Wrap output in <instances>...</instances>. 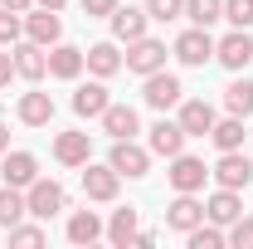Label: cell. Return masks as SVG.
<instances>
[{
    "mask_svg": "<svg viewBox=\"0 0 253 249\" xmlns=\"http://www.w3.org/2000/svg\"><path fill=\"white\" fill-rule=\"evenodd\" d=\"M25 205H30L34 220H54V215L68 210V190L59 181H49V176H39L34 186H25Z\"/></svg>",
    "mask_w": 253,
    "mask_h": 249,
    "instance_id": "1",
    "label": "cell"
},
{
    "mask_svg": "<svg viewBox=\"0 0 253 249\" xmlns=\"http://www.w3.org/2000/svg\"><path fill=\"white\" fill-rule=\"evenodd\" d=\"M107 166H112L117 176H126V181H136V176H146V171H151V147H141L136 137H122V142H112Z\"/></svg>",
    "mask_w": 253,
    "mask_h": 249,
    "instance_id": "2",
    "label": "cell"
},
{
    "mask_svg": "<svg viewBox=\"0 0 253 249\" xmlns=\"http://www.w3.org/2000/svg\"><path fill=\"white\" fill-rule=\"evenodd\" d=\"M210 176H214V186L249 190V186H253V161H249V152H244V147H239V152H219V161L210 166Z\"/></svg>",
    "mask_w": 253,
    "mask_h": 249,
    "instance_id": "3",
    "label": "cell"
},
{
    "mask_svg": "<svg viewBox=\"0 0 253 249\" xmlns=\"http://www.w3.org/2000/svg\"><path fill=\"white\" fill-rule=\"evenodd\" d=\"M122 68H131V73H156V68H166V39H151V34H141V39H131L122 54Z\"/></svg>",
    "mask_w": 253,
    "mask_h": 249,
    "instance_id": "4",
    "label": "cell"
},
{
    "mask_svg": "<svg viewBox=\"0 0 253 249\" xmlns=\"http://www.w3.org/2000/svg\"><path fill=\"white\" fill-rule=\"evenodd\" d=\"M170 54L185 63V68H205V63L214 59V39H210V30H200V25H190L175 44H170Z\"/></svg>",
    "mask_w": 253,
    "mask_h": 249,
    "instance_id": "5",
    "label": "cell"
},
{
    "mask_svg": "<svg viewBox=\"0 0 253 249\" xmlns=\"http://www.w3.org/2000/svg\"><path fill=\"white\" fill-rule=\"evenodd\" d=\"M214 59H219L229 73H244L253 63V34L249 30H229L224 39H214Z\"/></svg>",
    "mask_w": 253,
    "mask_h": 249,
    "instance_id": "6",
    "label": "cell"
},
{
    "mask_svg": "<svg viewBox=\"0 0 253 249\" xmlns=\"http://www.w3.org/2000/svg\"><path fill=\"white\" fill-rule=\"evenodd\" d=\"M166 181H170V190H190V195H200L205 190V181H210V166L200 161V156H170V171H166Z\"/></svg>",
    "mask_w": 253,
    "mask_h": 249,
    "instance_id": "7",
    "label": "cell"
},
{
    "mask_svg": "<svg viewBox=\"0 0 253 249\" xmlns=\"http://www.w3.org/2000/svg\"><path fill=\"white\" fill-rule=\"evenodd\" d=\"M141 98H146V108H156V113H166V108H180V98H185V88H180V78H175V73H166V68H156V73H146V88H141Z\"/></svg>",
    "mask_w": 253,
    "mask_h": 249,
    "instance_id": "8",
    "label": "cell"
},
{
    "mask_svg": "<svg viewBox=\"0 0 253 249\" xmlns=\"http://www.w3.org/2000/svg\"><path fill=\"white\" fill-rule=\"evenodd\" d=\"M185 127L175 123V118H166V113H161L156 123H151V137H146V147H151V156H166V161H170V156H180L185 152Z\"/></svg>",
    "mask_w": 253,
    "mask_h": 249,
    "instance_id": "9",
    "label": "cell"
},
{
    "mask_svg": "<svg viewBox=\"0 0 253 249\" xmlns=\"http://www.w3.org/2000/svg\"><path fill=\"white\" fill-rule=\"evenodd\" d=\"M10 54H15V78H25V83H39V78L49 73V49L34 44V39L10 44Z\"/></svg>",
    "mask_w": 253,
    "mask_h": 249,
    "instance_id": "10",
    "label": "cell"
},
{
    "mask_svg": "<svg viewBox=\"0 0 253 249\" xmlns=\"http://www.w3.org/2000/svg\"><path fill=\"white\" fill-rule=\"evenodd\" d=\"M117 190H122V176H117L107 161H102V166H97V161H83V195H88V200H102V205H107V200H117Z\"/></svg>",
    "mask_w": 253,
    "mask_h": 249,
    "instance_id": "11",
    "label": "cell"
},
{
    "mask_svg": "<svg viewBox=\"0 0 253 249\" xmlns=\"http://www.w3.org/2000/svg\"><path fill=\"white\" fill-rule=\"evenodd\" d=\"M25 39H34V44H44V49H54L63 39V20H59V10H25Z\"/></svg>",
    "mask_w": 253,
    "mask_h": 249,
    "instance_id": "12",
    "label": "cell"
},
{
    "mask_svg": "<svg viewBox=\"0 0 253 249\" xmlns=\"http://www.w3.org/2000/svg\"><path fill=\"white\" fill-rule=\"evenodd\" d=\"M0 181H5V186H34V181H39V156L34 152H5L0 156Z\"/></svg>",
    "mask_w": 253,
    "mask_h": 249,
    "instance_id": "13",
    "label": "cell"
},
{
    "mask_svg": "<svg viewBox=\"0 0 253 249\" xmlns=\"http://www.w3.org/2000/svg\"><path fill=\"white\" fill-rule=\"evenodd\" d=\"M107 25H112V39H117V44H131V39L146 34L151 15H146V5H141V10H136V5H117V10L107 15Z\"/></svg>",
    "mask_w": 253,
    "mask_h": 249,
    "instance_id": "14",
    "label": "cell"
},
{
    "mask_svg": "<svg viewBox=\"0 0 253 249\" xmlns=\"http://www.w3.org/2000/svg\"><path fill=\"white\" fill-rule=\"evenodd\" d=\"M205 220V200H195L190 190H175V200L166 205V230H175V235H185Z\"/></svg>",
    "mask_w": 253,
    "mask_h": 249,
    "instance_id": "15",
    "label": "cell"
},
{
    "mask_svg": "<svg viewBox=\"0 0 253 249\" xmlns=\"http://www.w3.org/2000/svg\"><path fill=\"white\" fill-rule=\"evenodd\" d=\"M214 118H219V113H214L205 98H180V113H175V123L185 127V137H210Z\"/></svg>",
    "mask_w": 253,
    "mask_h": 249,
    "instance_id": "16",
    "label": "cell"
},
{
    "mask_svg": "<svg viewBox=\"0 0 253 249\" xmlns=\"http://www.w3.org/2000/svg\"><path fill=\"white\" fill-rule=\"evenodd\" d=\"M97 123H102V132H107L112 142H122V137H136V132H141V118H136L131 103H107V113H102Z\"/></svg>",
    "mask_w": 253,
    "mask_h": 249,
    "instance_id": "17",
    "label": "cell"
},
{
    "mask_svg": "<svg viewBox=\"0 0 253 249\" xmlns=\"http://www.w3.org/2000/svg\"><path fill=\"white\" fill-rule=\"evenodd\" d=\"M54 156H59V166H83V161H93V137L88 132H59Z\"/></svg>",
    "mask_w": 253,
    "mask_h": 249,
    "instance_id": "18",
    "label": "cell"
},
{
    "mask_svg": "<svg viewBox=\"0 0 253 249\" xmlns=\"http://www.w3.org/2000/svg\"><path fill=\"white\" fill-rule=\"evenodd\" d=\"M239 215H244V195L229 190V186H219L210 200H205V220H214V225H224V230H229Z\"/></svg>",
    "mask_w": 253,
    "mask_h": 249,
    "instance_id": "19",
    "label": "cell"
},
{
    "mask_svg": "<svg viewBox=\"0 0 253 249\" xmlns=\"http://www.w3.org/2000/svg\"><path fill=\"white\" fill-rule=\"evenodd\" d=\"M63 235H68V245H97V240L107 235V225H102V215H97V210H73Z\"/></svg>",
    "mask_w": 253,
    "mask_h": 249,
    "instance_id": "20",
    "label": "cell"
},
{
    "mask_svg": "<svg viewBox=\"0 0 253 249\" xmlns=\"http://www.w3.org/2000/svg\"><path fill=\"white\" fill-rule=\"evenodd\" d=\"M83 63H88L93 78H112V73L122 68V49H117V39H102V44H93V49H83Z\"/></svg>",
    "mask_w": 253,
    "mask_h": 249,
    "instance_id": "21",
    "label": "cell"
},
{
    "mask_svg": "<svg viewBox=\"0 0 253 249\" xmlns=\"http://www.w3.org/2000/svg\"><path fill=\"white\" fill-rule=\"evenodd\" d=\"M83 68H88V63H83V49H78V44H63V39H59V44L49 49V73H54V78L73 83Z\"/></svg>",
    "mask_w": 253,
    "mask_h": 249,
    "instance_id": "22",
    "label": "cell"
},
{
    "mask_svg": "<svg viewBox=\"0 0 253 249\" xmlns=\"http://www.w3.org/2000/svg\"><path fill=\"white\" fill-rule=\"evenodd\" d=\"M107 103H112V98H107V83H102V78H93V83H83V88L73 93V113L93 123V118H102V113H107Z\"/></svg>",
    "mask_w": 253,
    "mask_h": 249,
    "instance_id": "23",
    "label": "cell"
},
{
    "mask_svg": "<svg viewBox=\"0 0 253 249\" xmlns=\"http://www.w3.org/2000/svg\"><path fill=\"white\" fill-rule=\"evenodd\" d=\"M244 137H249V132H244V118H234V113H229V118H214V127H210V142H214L219 152H239Z\"/></svg>",
    "mask_w": 253,
    "mask_h": 249,
    "instance_id": "24",
    "label": "cell"
},
{
    "mask_svg": "<svg viewBox=\"0 0 253 249\" xmlns=\"http://www.w3.org/2000/svg\"><path fill=\"white\" fill-rule=\"evenodd\" d=\"M20 123L25 127H49L54 123V98L49 93H25L20 98Z\"/></svg>",
    "mask_w": 253,
    "mask_h": 249,
    "instance_id": "25",
    "label": "cell"
},
{
    "mask_svg": "<svg viewBox=\"0 0 253 249\" xmlns=\"http://www.w3.org/2000/svg\"><path fill=\"white\" fill-rule=\"evenodd\" d=\"M224 113H234V118H253V78H234L229 88H224Z\"/></svg>",
    "mask_w": 253,
    "mask_h": 249,
    "instance_id": "26",
    "label": "cell"
},
{
    "mask_svg": "<svg viewBox=\"0 0 253 249\" xmlns=\"http://www.w3.org/2000/svg\"><path fill=\"white\" fill-rule=\"evenodd\" d=\"M136 230H141V225H136V210H131V205H126V210H112V220H107V240H112L117 249L136 245Z\"/></svg>",
    "mask_w": 253,
    "mask_h": 249,
    "instance_id": "27",
    "label": "cell"
},
{
    "mask_svg": "<svg viewBox=\"0 0 253 249\" xmlns=\"http://www.w3.org/2000/svg\"><path fill=\"white\" fill-rule=\"evenodd\" d=\"M25 215H30V205H25V190H20V186H0V230L20 225Z\"/></svg>",
    "mask_w": 253,
    "mask_h": 249,
    "instance_id": "28",
    "label": "cell"
},
{
    "mask_svg": "<svg viewBox=\"0 0 253 249\" xmlns=\"http://www.w3.org/2000/svg\"><path fill=\"white\" fill-rule=\"evenodd\" d=\"M185 245L190 249H224L229 235H224V225H214V220H200L195 230H185Z\"/></svg>",
    "mask_w": 253,
    "mask_h": 249,
    "instance_id": "29",
    "label": "cell"
},
{
    "mask_svg": "<svg viewBox=\"0 0 253 249\" xmlns=\"http://www.w3.org/2000/svg\"><path fill=\"white\" fill-rule=\"evenodd\" d=\"M185 20L200 25V30H210L214 20H224V0H185Z\"/></svg>",
    "mask_w": 253,
    "mask_h": 249,
    "instance_id": "30",
    "label": "cell"
},
{
    "mask_svg": "<svg viewBox=\"0 0 253 249\" xmlns=\"http://www.w3.org/2000/svg\"><path fill=\"white\" fill-rule=\"evenodd\" d=\"M20 39H25V15L0 5V44H20Z\"/></svg>",
    "mask_w": 253,
    "mask_h": 249,
    "instance_id": "31",
    "label": "cell"
},
{
    "mask_svg": "<svg viewBox=\"0 0 253 249\" xmlns=\"http://www.w3.org/2000/svg\"><path fill=\"white\" fill-rule=\"evenodd\" d=\"M5 235H10V245H20V249H34V245H44V240H49V230H44V225H10Z\"/></svg>",
    "mask_w": 253,
    "mask_h": 249,
    "instance_id": "32",
    "label": "cell"
},
{
    "mask_svg": "<svg viewBox=\"0 0 253 249\" xmlns=\"http://www.w3.org/2000/svg\"><path fill=\"white\" fill-rule=\"evenodd\" d=\"M146 15L161 20V25H170V20H180V15H185V0H146Z\"/></svg>",
    "mask_w": 253,
    "mask_h": 249,
    "instance_id": "33",
    "label": "cell"
},
{
    "mask_svg": "<svg viewBox=\"0 0 253 249\" xmlns=\"http://www.w3.org/2000/svg\"><path fill=\"white\" fill-rule=\"evenodd\" d=\"M224 20L234 30H249L253 25V0H224Z\"/></svg>",
    "mask_w": 253,
    "mask_h": 249,
    "instance_id": "34",
    "label": "cell"
},
{
    "mask_svg": "<svg viewBox=\"0 0 253 249\" xmlns=\"http://www.w3.org/2000/svg\"><path fill=\"white\" fill-rule=\"evenodd\" d=\"M224 235H229V245H234V249H253V220H249V215H239L229 230H224Z\"/></svg>",
    "mask_w": 253,
    "mask_h": 249,
    "instance_id": "35",
    "label": "cell"
},
{
    "mask_svg": "<svg viewBox=\"0 0 253 249\" xmlns=\"http://www.w3.org/2000/svg\"><path fill=\"white\" fill-rule=\"evenodd\" d=\"M78 5H83V15H88V20H107L122 0H78Z\"/></svg>",
    "mask_w": 253,
    "mask_h": 249,
    "instance_id": "36",
    "label": "cell"
},
{
    "mask_svg": "<svg viewBox=\"0 0 253 249\" xmlns=\"http://www.w3.org/2000/svg\"><path fill=\"white\" fill-rule=\"evenodd\" d=\"M10 78H15V54H5L0 44V88H10Z\"/></svg>",
    "mask_w": 253,
    "mask_h": 249,
    "instance_id": "37",
    "label": "cell"
},
{
    "mask_svg": "<svg viewBox=\"0 0 253 249\" xmlns=\"http://www.w3.org/2000/svg\"><path fill=\"white\" fill-rule=\"evenodd\" d=\"M0 5H5V10H20V15H25V10H30L34 0H0Z\"/></svg>",
    "mask_w": 253,
    "mask_h": 249,
    "instance_id": "38",
    "label": "cell"
},
{
    "mask_svg": "<svg viewBox=\"0 0 253 249\" xmlns=\"http://www.w3.org/2000/svg\"><path fill=\"white\" fill-rule=\"evenodd\" d=\"M5 152H10V127L0 123V156H5Z\"/></svg>",
    "mask_w": 253,
    "mask_h": 249,
    "instance_id": "39",
    "label": "cell"
},
{
    "mask_svg": "<svg viewBox=\"0 0 253 249\" xmlns=\"http://www.w3.org/2000/svg\"><path fill=\"white\" fill-rule=\"evenodd\" d=\"M34 5H44V10H63L68 0H34Z\"/></svg>",
    "mask_w": 253,
    "mask_h": 249,
    "instance_id": "40",
    "label": "cell"
}]
</instances>
